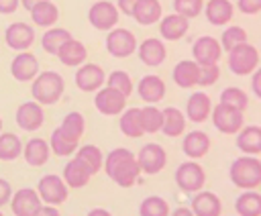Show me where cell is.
Segmentation results:
<instances>
[{"instance_id": "obj_47", "label": "cell", "mask_w": 261, "mask_h": 216, "mask_svg": "<svg viewBox=\"0 0 261 216\" xmlns=\"http://www.w3.org/2000/svg\"><path fill=\"white\" fill-rule=\"evenodd\" d=\"M239 10L243 14H257L261 10V0H239Z\"/></svg>"}, {"instance_id": "obj_53", "label": "cell", "mask_w": 261, "mask_h": 216, "mask_svg": "<svg viewBox=\"0 0 261 216\" xmlns=\"http://www.w3.org/2000/svg\"><path fill=\"white\" fill-rule=\"evenodd\" d=\"M90 216H108V210H104V208H94V210H90Z\"/></svg>"}, {"instance_id": "obj_24", "label": "cell", "mask_w": 261, "mask_h": 216, "mask_svg": "<svg viewBox=\"0 0 261 216\" xmlns=\"http://www.w3.org/2000/svg\"><path fill=\"white\" fill-rule=\"evenodd\" d=\"M137 49H139L141 61H143L145 65H149V67L161 65V63L165 61V57H167V49H165L163 41L153 39V37H151V39H145Z\"/></svg>"}, {"instance_id": "obj_9", "label": "cell", "mask_w": 261, "mask_h": 216, "mask_svg": "<svg viewBox=\"0 0 261 216\" xmlns=\"http://www.w3.org/2000/svg\"><path fill=\"white\" fill-rule=\"evenodd\" d=\"M88 20L98 31H110L118 22V8L110 0H98L90 6Z\"/></svg>"}, {"instance_id": "obj_35", "label": "cell", "mask_w": 261, "mask_h": 216, "mask_svg": "<svg viewBox=\"0 0 261 216\" xmlns=\"http://www.w3.org/2000/svg\"><path fill=\"white\" fill-rule=\"evenodd\" d=\"M118 126H120V132L128 139H139L145 134L141 126V118H139V108H124Z\"/></svg>"}, {"instance_id": "obj_6", "label": "cell", "mask_w": 261, "mask_h": 216, "mask_svg": "<svg viewBox=\"0 0 261 216\" xmlns=\"http://www.w3.org/2000/svg\"><path fill=\"white\" fill-rule=\"evenodd\" d=\"M37 194L41 198V202L45 204H63L67 198H69V187L67 183L63 181V177L55 175V173H49V175H43L37 183Z\"/></svg>"}, {"instance_id": "obj_1", "label": "cell", "mask_w": 261, "mask_h": 216, "mask_svg": "<svg viewBox=\"0 0 261 216\" xmlns=\"http://www.w3.org/2000/svg\"><path fill=\"white\" fill-rule=\"evenodd\" d=\"M102 165H104L106 175L114 183H118L120 187H133L137 183V179H139V173H141V167L137 163V157L128 149H124V147L112 149L106 155V159H104Z\"/></svg>"}, {"instance_id": "obj_3", "label": "cell", "mask_w": 261, "mask_h": 216, "mask_svg": "<svg viewBox=\"0 0 261 216\" xmlns=\"http://www.w3.org/2000/svg\"><path fill=\"white\" fill-rule=\"evenodd\" d=\"M63 90H65V82L57 71H43L35 75L31 94L35 102L43 106H51L59 102V98L63 96Z\"/></svg>"}, {"instance_id": "obj_45", "label": "cell", "mask_w": 261, "mask_h": 216, "mask_svg": "<svg viewBox=\"0 0 261 216\" xmlns=\"http://www.w3.org/2000/svg\"><path fill=\"white\" fill-rule=\"evenodd\" d=\"M204 8V2L202 0H173V10L181 16H186L188 20L190 18H196Z\"/></svg>"}, {"instance_id": "obj_7", "label": "cell", "mask_w": 261, "mask_h": 216, "mask_svg": "<svg viewBox=\"0 0 261 216\" xmlns=\"http://www.w3.org/2000/svg\"><path fill=\"white\" fill-rule=\"evenodd\" d=\"M106 51H108L112 57L124 59V57L133 55V53L137 51V39H135V35H133L128 29L114 26V29H110L108 35H106Z\"/></svg>"}, {"instance_id": "obj_36", "label": "cell", "mask_w": 261, "mask_h": 216, "mask_svg": "<svg viewBox=\"0 0 261 216\" xmlns=\"http://www.w3.org/2000/svg\"><path fill=\"white\" fill-rule=\"evenodd\" d=\"M67 39H71V33H69V31L59 29V26H49V31H45L43 37H41V47H43V51H47L49 55H57L59 47H61Z\"/></svg>"}, {"instance_id": "obj_49", "label": "cell", "mask_w": 261, "mask_h": 216, "mask_svg": "<svg viewBox=\"0 0 261 216\" xmlns=\"http://www.w3.org/2000/svg\"><path fill=\"white\" fill-rule=\"evenodd\" d=\"M20 6V0H0V14H12Z\"/></svg>"}, {"instance_id": "obj_26", "label": "cell", "mask_w": 261, "mask_h": 216, "mask_svg": "<svg viewBox=\"0 0 261 216\" xmlns=\"http://www.w3.org/2000/svg\"><path fill=\"white\" fill-rule=\"evenodd\" d=\"M237 147L245 155H259L261 153V128L251 124V126H241L237 132Z\"/></svg>"}, {"instance_id": "obj_11", "label": "cell", "mask_w": 261, "mask_h": 216, "mask_svg": "<svg viewBox=\"0 0 261 216\" xmlns=\"http://www.w3.org/2000/svg\"><path fill=\"white\" fill-rule=\"evenodd\" d=\"M94 106L100 114L104 116H114L120 114L126 108V96H122L118 90L106 86L102 90H96V98H94Z\"/></svg>"}, {"instance_id": "obj_18", "label": "cell", "mask_w": 261, "mask_h": 216, "mask_svg": "<svg viewBox=\"0 0 261 216\" xmlns=\"http://www.w3.org/2000/svg\"><path fill=\"white\" fill-rule=\"evenodd\" d=\"M192 214L196 216H220L222 214V202L216 194L206 192V190H198L196 196L192 198Z\"/></svg>"}, {"instance_id": "obj_23", "label": "cell", "mask_w": 261, "mask_h": 216, "mask_svg": "<svg viewBox=\"0 0 261 216\" xmlns=\"http://www.w3.org/2000/svg\"><path fill=\"white\" fill-rule=\"evenodd\" d=\"M163 14V8H161V2L159 0H137L130 16L141 24V26H149V24H155L159 22Z\"/></svg>"}, {"instance_id": "obj_29", "label": "cell", "mask_w": 261, "mask_h": 216, "mask_svg": "<svg viewBox=\"0 0 261 216\" xmlns=\"http://www.w3.org/2000/svg\"><path fill=\"white\" fill-rule=\"evenodd\" d=\"M198 73H200V65L192 59H184L179 61L175 67H173V82L179 86V88H194L198 86Z\"/></svg>"}, {"instance_id": "obj_12", "label": "cell", "mask_w": 261, "mask_h": 216, "mask_svg": "<svg viewBox=\"0 0 261 216\" xmlns=\"http://www.w3.org/2000/svg\"><path fill=\"white\" fill-rule=\"evenodd\" d=\"M39 206H41V198L33 187L16 190V194L10 196V210L16 216H37Z\"/></svg>"}, {"instance_id": "obj_32", "label": "cell", "mask_w": 261, "mask_h": 216, "mask_svg": "<svg viewBox=\"0 0 261 216\" xmlns=\"http://www.w3.org/2000/svg\"><path fill=\"white\" fill-rule=\"evenodd\" d=\"M163 114V122H161V130L165 137H179L186 130V116L184 112H179L177 108L169 106L161 110Z\"/></svg>"}, {"instance_id": "obj_13", "label": "cell", "mask_w": 261, "mask_h": 216, "mask_svg": "<svg viewBox=\"0 0 261 216\" xmlns=\"http://www.w3.org/2000/svg\"><path fill=\"white\" fill-rule=\"evenodd\" d=\"M192 55L198 65H212V63H218V59L222 55V47L214 37L204 35V37L196 39V43L192 45Z\"/></svg>"}, {"instance_id": "obj_40", "label": "cell", "mask_w": 261, "mask_h": 216, "mask_svg": "<svg viewBox=\"0 0 261 216\" xmlns=\"http://www.w3.org/2000/svg\"><path fill=\"white\" fill-rule=\"evenodd\" d=\"M139 118H141V126H143V132H159L161 130V122H163V114L159 108L155 106H145V108H139Z\"/></svg>"}, {"instance_id": "obj_5", "label": "cell", "mask_w": 261, "mask_h": 216, "mask_svg": "<svg viewBox=\"0 0 261 216\" xmlns=\"http://www.w3.org/2000/svg\"><path fill=\"white\" fill-rule=\"evenodd\" d=\"M173 177H175L177 187L181 192H186V194H196L206 183L204 167L200 163H196V161H184V163H179Z\"/></svg>"}, {"instance_id": "obj_55", "label": "cell", "mask_w": 261, "mask_h": 216, "mask_svg": "<svg viewBox=\"0 0 261 216\" xmlns=\"http://www.w3.org/2000/svg\"><path fill=\"white\" fill-rule=\"evenodd\" d=\"M173 214H175V216H186V214H192V210H190V208H181V206H179V208H175V210H173Z\"/></svg>"}, {"instance_id": "obj_14", "label": "cell", "mask_w": 261, "mask_h": 216, "mask_svg": "<svg viewBox=\"0 0 261 216\" xmlns=\"http://www.w3.org/2000/svg\"><path fill=\"white\" fill-rule=\"evenodd\" d=\"M4 41L14 51H29L35 41V31L27 22H12L4 31Z\"/></svg>"}, {"instance_id": "obj_10", "label": "cell", "mask_w": 261, "mask_h": 216, "mask_svg": "<svg viewBox=\"0 0 261 216\" xmlns=\"http://www.w3.org/2000/svg\"><path fill=\"white\" fill-rule=\"evenodd\" d=\"M210 114H212V124L216 126V130L224 134H234L243 126V112L232 106L218 104L210 110Z\"/></svg>"}, {"instance_id": "obj_31", "label": "cell", "mask_w": 261, "mask_h": 216, "mask_svg": "<svg viewBox=\"0 0 261 216\" xmlns=\"http://www.w3.org/2000/svg\"><path fill=\"white\" fill-rule=\"evenodd\" d=\"M31 18H33V22L37 24V26H53L55 22H57V18H59V8L51 2V0H43V2H39V4H35L31 10Z\"/></svg>"}, {"instance_id": "obj_33", "label": "cell", "mask_w": 261, "mask_h": 216, "mask_svg": "<svg viewBox=\"0 0 261 216\" xmlns=\"http://www.w3.org/2000/svg\"><path fill=\"white\" fill-rule=\"evenodd\" d=\"M75 159L82 161V165L94 175L102 169V163H104V155L102 151L96 147V145H82L75 149Z\"/></svg>"}, {"instance_id": "obj_43", "label": "cell", "mask_w": 261, "mask_h": 216, "mask_svg": "<svg viewBox=\"0 0 261 216\" xmlns=\"http://www.w3.org/2000/svg\"><path fill=\"white\" fill-rule=\"evenodd\" d=\"M241 43H247V31L243 26H228L222 31V37H220V47L224 51H230L232 47L241 45Z\"/></svg>"}, {"instance_id": "obj_19", "label": "cell", "mask_w": 261, "mask_h": 216, "mask_svg": "<svg viewBox=\"0 0 261 216\" xmlns=\"http://www.w3.org/2000/svg\"><path fill=\"white\" fill-rule=\"evenodd\" d=\"M190 29V22L186 16L173 12V14H167L163 18H159V33L165 41H177L181 39Z\"/></svg>"}, {"instance_id": "obj_56", "label": "cell", "mask_w": 261, "mask_h": 216, "mask_svg": "<svg viewBox=\"0 0 261 216\" xmlns=\"http://www.w3.org/2000/svg\"><path fill=\"white\" fill-rule=\"evenodd\" d=\"M2 124H4V122H2V116H0V132H2Z\"/></svg>"}, {"instance_id": "obj_20", "label": "cell", "mask_w": 261, "mask_h": 216, "mask_svg": "<svg viewBox=\"0 0 261 216\" xmlns=\"http://www.w3.org/2000/svg\"><path fill=\"white\" fill-rule=\"evenodd\" d=\"M137 92H139L141 100H145L149 104H155V102H159V100L165 98L167 88H165V82L159 75H153L151 73V75H145V77L139 79Z\"/></svg>"}, {"instance_id": "obj_50", "label": "cell", "mask_w": 261, "mask_h": 216, "mask_svg": "<svg viewBox=\"0 0 261 216\" xmlns=\"http://www.w3.org/2000/svg\"><path fill=\"white\" fill-rule=\"evenodd\" d=\"M135 4H137V0H116V8H118L122 14H126V16H130Z\"/></svg>"}, {"instance_id": "obj_15", "label": "cell", "mask_w": 261, "mask_h": 216, "mask_svg": "<svg viewBox=\"0 0 261 216\" xmlns=\"http://www.w3.org/2000/svg\"><path fill=\"white\" fill-rule=\"evenodd\" d=\"M104 79H106L104 69L98 63H82V65H77L75 86L82 92H96V90H100V86L104 84Z\"/></svg>"}, {"instance_id": "obj_52", "label": "cell", "mask_w": 261, "mask_h": 216, "mask_svg": "<svg viewBox=\"0 0 261 216\" xmlns=\"http://www.w3.org/2000/svg\"><path fill=\"white\" fill-rule=\"evenodd\" d=\"M259 75H261V73H255V71H253V82H251L253 94H255L257 98H261V88H259Z\"/></svg>"}, {"instance_id": "obj_2", "label": "cell", "mask_w": 261, "mask_h": 216, "mask_svg": "<svg viewBox=\"0 0 261 216\" xmlns=\"http://www.w3.org/2000/svg\"><path fill=\"white\" fill-rule=\"evenodd\" d=\"M228 177L241 190H255L261 183V161L255 155L237 157L230 163Z\"/></svg>"}, {"instance_id": "obj_22", "label": "cell", "mask_w": 261, "mask_h": 216, "mask_svg": "<svg viewBox=\"0 0 261 216\" xmlns=\"http://www.w3.org/2000/svg\"><path fill=\"white\" fill-rule=\"evenodd\" d=\"M181 151L190 159H202L210 151V139L204 130H192L181 141Z\"/></svg>"}, {"instance_id": "obj_39", "label": "cell", "mask_w": 261, "mask_h": 216, "mask_svg": "<svg viewBox=\"0 0 261 216\" xmlns=\"http://www.w3.org/2000/svg\"><path fill=\"white\" fill-rule=\"evenodd\" d=\"M22 155V143L14 132H0V161H14Z\"/></svg>"}, {"instance_id": "obj_28", "label": "cell", "mask_w": 261, "mask_h": 216, "mask_svg": "<svg viewBox=\"0 0 261 216\" xmlns=\"http://www.w3.org/2000/svg\"><path fill=\"white\" fill-rule=\"evenodd\" d=\"M49 153H51V149H49V143H47L45 139H31V141L22 147V157H24V161H27L29 165H33V167L45 165V163L49 161Z\"/></svg>"}, {"instance_id": "obj_34", "label": "cell", "mask_w": 261, "mask_h": 216, "mask_svg": "<svg viewBox=\"0 0 261 216\" xmlns=\"http://www.w3.org/2000/svg\"><path fill=\"white\" fill-rule=\"evenodd\" d=\"M234 210L241 216H261V196L255 190H245L234 200Z\"/></svg>"}, {"instance_id": "obj_30", "label": "cell", "mask_w": 261, "mask_h": 216, "mask_svg": "<svg viewBox=\"0 0 261 216\" xmlns=\"http://www.w3.org/2000/svg\"><path fill=\"white\" fill-rule=\"evenodd\" d=\"M63 181L67 183V187H84L88 181H90V177H92V173L82 165V161L80 159H69L67 163H65V167H63Z\"/></svg>"}, {"instance_id": "obj_42", "label": "cell", "mask_w": 261, "mask_h": 216, "mask_svg": "<svg viewBox=\"0 0 261 216\" xmlns=\"http://www.w3.org/2000/svg\"><path fill=\"white\" fill-rule=\"evenodd\" d=\"M220 104H226V106H232V108L245 112L247 106H249V98H247V94L241 88L230 86V88H224L220 92Z\"/></svg>"}, {"instance_id": "obj_48", "label": "cell", "mask_w": 261, "mask_h": 216, "mask_svg": "<svg viewBox=\"0 0 261 216\" xmlns=\"http://www.w3.org/2000/svg\"><path fill=\"white\" fill-rule=\"evenodd\" d=\"M10 196H12V185L0 177V208L10 202Z\"/></svg>"}, {"instance_id": "obj_27", "label": "cell", "mask_w": 261, "mask_h": 216, "mask_svg": "<svg viewBox=\"0 0 261 216\" xmlns=\"http://www.w3.org/2000/svg\"><path fill=\"white\" fill-rule=\"evenodd\" d=\"M57 57H59V61H61L63 65H67V67H77V65H82V63L86 61L88 51H86L84 43H80V41H75V39L71 37V39H67V41L59 47Z\"/></svg>"}, {"instance_id": "obj_17", "label": "cell", "mask_w": 261, "mask_h": 216, "mask_svg": "<svg viewBox=\"0 0 261 216\" xmlns=\"http://www.w3.org/2000/svg\"><path fill=\"white\" fill-rule=\"evenodd\" d=\"M10 73L16 82H33L39 73V59L29 51H18V55L10 61Z\"/></svg>"}, {"instance_id": "obj_4", "label": "cell", "mask_w": 261, "mask_h": 216, "mask_svg": "<svg viewBox=\"0 0 261 216\" xmlns=\"http://www.w3.org/2000/svg\"><path fill=\"white\" fill-rule=\"evenodd\" d=\"M259 65V51L251 43H241L228 51V69L234 75H249Z\"/></svg>"}, {"instance_id": "obj_54", "label": "cell", "mask_w": 261, "mask_h": 216, "mask_svg": "<svg viewBox=\"0 0 261 216\" xmlns=\"http://www.w3.org/2000/svg\"><path fill=\"white\" fill-rule=\"evenodd\" d=\"M39 2H43V0H20V4L27 8V10H31L35 4H39Z\"/></svg>"}, {"instance_id": "obj_21", "label": "cell", "mask_w": 261, "mask_h": 216, "mask_svg": "<svg viewBox=\"0 0 261 216\" xmlns=\"http://www.w3.org/2000/svg\"><path fill=\"white\" fill-rule=\"evenodd\" d=\"M212 100L206 92H194L186 102V116L192 122H204L210 116Z\"/></svg>"}, {"instance_id": "obj_16", "label": "cell", "mask_w": 261, "mask_h": 216, "mask_svg": "<svg viewBox=\"0 0 261 216\" xmlns=\"http://www.w3.org/2000/svg\"><path fill=\"white\" fill-rule=\"evenodd\" d=\"M43 120H45V112L41 108L39 102L31 100V102H22L18 108H16V124L27 130V132H33L37 128L43 126Z\"/></svg>"}, {"instance_id": "obj_44", "label": "cell", "mask_w": 261, "mask_h": 216, "mask_svg": "<svg viewBox=\"0 0 261 216\" xmlns=\"http://www.w3.org/2000/svg\"><path fill=\"white\" fill-rule=\"evenodd\" d=\"M108 86L110 88H114V90H118L122 96H130V92L135 90L133 88V82H130V75L126 73V71H122V69H116V71H112L110 75H108Z\"/></svg>"}, {"instance_id": "obj_41", "label": "cell", "mask_w": 261, "mask_h": 216, "mask_svg": "<svg viewBox=\"0 0 261 216\" xmlns=\"http://www.w3.org/2000/svg\"><path fill=\"white\" fill-rule=\"evenodd\" d=\"M169 212H171L169 204L161 196H147L139 206V214L141 216H167Z\"/></svg>"}, {"instance_id": "obj_46", "label": "cell", "mask_w": 261, "mask_h": 216, "mask_svg": "<svg viewBox=\"0 0 261 216\" xmlns=\"http://www.w3.org/2000/svg\"><path fill=\"white\" fill-rule=\"evenodd\" d=\"M220 77V67L218 63L212 65H200V73H198V86H212L216 84Z\"/></svg>"}, {"instance_id": "obj_38", "label": "cell", "mask_w": 261, "mask_h": 216, "mask_svg": "<svg viewBox=\"0 0 261 216\" xmlns=\"http://www.w3.org/2000/svg\"><path fill=\"white\" fill-rule=\"evenodd\" d=\"M59 128H61V132H63L65 137H69L71 141H80L82 134H84V130H86V118H84V114H80V112H69V114H65V118L61 120Z\"/></svg>"}, {"instance_id": "obj_51", "label": "cell", "mask_w": 261, "mask_h": 216, "mask_svg": "<svg viewBox=\"0 0 261 216\" xmlns=\"http://www.w3.org/2000/svg\"><path fill=\"white\" fill-rule=\"evenodd\" d=\"M39 214H51V216H57L59 210H57L55 206H43V204H41L39 210H37V216H39Z\"/></svg>"}, {"instance_id": "obj_57", "label": "cell", "mask_w": 261, "mask_h": 216, "mask_svg": "<svg viewBox=\"0 0 261 216\" xmlns=\"http://www.w3.org/2000/svg\"><path fill=\"white\" fill-rule=\"evenodd\" d=\"M0 214H2V210H0Z\"/></svg>"}, {"instance_id": "obj_25", "label": "cell", "mask_w": 261, "mask_h": 216, "mask_svg": "<svg viewBox=\"0 0 261 216\" xmlns=\"http://www.w3.org/2000/svg\"><path fill=\"white\" fill-rule=\"evenodd\" d=\"M202 10H204L208 22L214 24V26L226 24L234 14V6H232L230 0H208Z\"/></svg>"}, {"instance_id": "obj_8", "label": "cell", "mask_w": 261, "mask_h": 216, "mask_svg": "<svg viewBox=\"0 0 261 216\" xmlns=\"http://www.w3.org/2000/svg\"><path fill=\"white\" fill-rule=\"evenodd\" d=\"M137 157V163L141 167V173H147V175H155L159 173L165 163H167V153L161 145L157 143H147L141 147V151L135 155Z\"/></svg>"}, {"instance_id": "obj_37", "label": "cell", "mask_w": 261, "mask_h": 216, "mask_svg": "<svg viewBox=\"0 0 261 216\" xmlns=\"http://www.w3.org/2000/svg\"><path fill=\"white\" fill-rule=\"evenodd\" d=\"M49 149H51V153L57 155V157H69V155L75 153L77 141H71L69 137H65V134L61 132V128L57 126V128L51 132V137H49Z\"/></svg>"}]
</instances>
